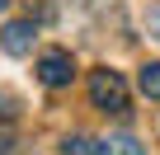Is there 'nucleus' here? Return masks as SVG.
I'll use <instances>...</instances> for the list:
<instances>
[{"mask_svg": "<svg viewBox=\"0 0 160 155\" xmlns=\"http://www.w3.org/2000/svg\"><path fill=\"white\" fill-rule=\"evenodd\" d=\"M0 155H14V141L10 136H0Z\"/></svg>", "mask_w": 160, "mask_h": 155, "instance_id": "9", "label": "nucleus"}, {"mask_svg": "<svg viewBox=\"0 0 160 155\" xmlns=\"http://www.w3.org/2000/svg\"><path fill=\"white\" fill-rule=\"evenodd\" d=\"M5 5H10V0H0V14H5Z\"/></svg>", "mask_w": 160, "mask_h": 155, "instance_id": "10", "label": "nucleus"}, {"mask_svg": "<svg viewBox=\"0 0 160 155\" xmlns=\"http://www.w3.org/2000/svg\"><path fill=\"white\" fill-rule=\"evenodd\" d=\"M0 47H5L10 56H28V52H33V24H28V19L5 24V33H0Z\"/></svg>", "mask_w": 160, "mask_h": 155, "instance_id": "3", "label": "nucleus"}, {"mask_svg": "<svg viewBox=\"0 0 160 155\" xmlns=\"http://www.w3.org/2000/svg\"><path fill=\"white\" fill-rule=\"evenodd\" d=\"M38 80H42L47 90H66V85L75 80V61H71V52L47 47V52L38 56Z\"/></svg>", "mask_w": 160, "mask_h": 155, "instance_id": "2", "label": "nucleus"}, {"mask_svg": "<svg viewBox=\"0 0 160 155\" xmlns=\"http://www.w3.org/2000/svg\"><path fill=\"white\" fill-rule=\"evenodd\" d=\"M19 108H24V104H19V94L0 90V122H14V118H19Z\"/></svg>", "mask_w": 160, "mask_h": 155, "instance_id": "6", "label": "nucleus"}, {"mask_svg": "<svg viewBox=\"0 0 160 155\" xmlns=\"http://www.w3.org/2000/svg\"><path fill=\"white\" fill-rule=\"evenodd\" d=\"M94 155H146V146L137 141V136H104V141H94Z\"/></svg>", "mask_w": 160, "mask_h": 155, "instance_id": "4", "label": "nucleus"}, {"mask_svg": "<svg viewBox=\"0 0 160 155\" xmlns=\"http://www.w3.org/2000/svg\"><path fill=\"white\" fill-rule=\"evenodd\" d=\"M146 33L160 42V5H151V10H146Z\"/></svg>", "mask_w": 160, "mask_h": 155, "instance_id": "8", "label": "nucleus"}, {"mask_svg": "<svg viewBox=\"0 0 160 155\" xmlns=\"http://www.w3.org/2000/svg\"><path fill=\"white\" fill-rule=\"evenodd\" d=\"M137 90H141L146 99H160V61H146V66L137 70Z\"/></svg>", "mask_w": 160, "mask_h": 155, "instance_id": "5", "label": "nucleus"}, {"mask_svg": "<svg viewBox=\"0 0 160 155\" xmlns=\"http://www.w3.org/2000/svg\"><path fill=\"white\" fill-rule=\"evenodd\" d=\"M61 155H94V136H66Z\"/></svg>", "mask_w": 160, "mask_h": 155, "instance_id": "7", "label": "nucleus"}, {"mask_svg": "<svg viewBox=\"0 0 160 155\" xmlns=\"http://www.w3.org/2000/svg\"><path fill=\"white\" fill-rule=\"evenodd\" d=\"M90 99H94V108H104V113H127V80L118 70H90Z\"/></svg>", "mask_w": 160, "mask_h": 155, "instance_id": "1", "label": "nucleus"}]
</instances>
